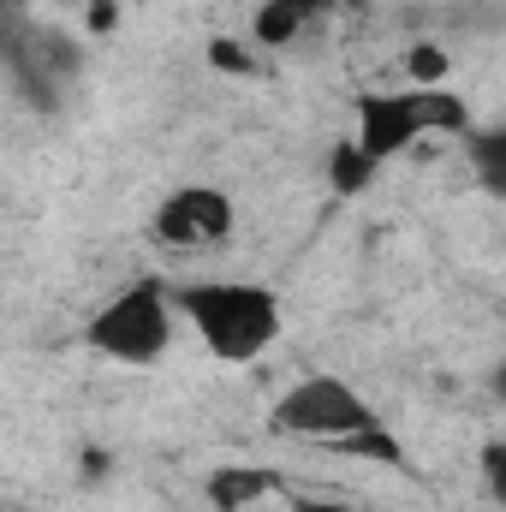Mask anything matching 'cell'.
<instances>
[{"instance_id": "cell-1", "label": "cell", "mask_w": 506, "mask_h": 512, "mask_svg": "<svg viewBox=\"0 0 506 512\" xmlns=\"http://www.w3.org/2000/svg\"><path fill=\"white\" fill-rule=\"evenodd\" d=\"M173 316L191 328V340L215 364H256L262 352L280 346L286 334V304L274 286L245 274H215V280H179L173 286Z\"/></svg>"}, {"instance_id": "cell-2", "label": "cell", "mask_w": 506, "mask_h": 512, "mask_svg": "<svg viewBox=\"0 0 506 512\" xmlns=\"http://www.w3.org/2000/svg\"><path fill=\"white\" fill-rule=\"evenodd\" d=\"M471 131V108L459 90L435 84V90H417V84H393V90H364L352 102V149L370 161V167H393L399 155H411L417 143L429 137H465Z\"/></svg>"}, {"instance_id": "cell-3", "label": "cell", "mask_w": 506, "mask_h": 512, "mask_svg": "<svg viewBox=\"0 0 506 512\" xmlns=\"http://www.w3.org/2000/svg\"><path fill=\"white\" fill-rule=\"evenodd\" d=\"M179 316H173V286L161 274L126 280L114 298H102L84 322V352H96L102 364H126V370H149L173 352Z\"/></svg>"}, {"instance_id": "cell-4", "label": "cell", "mask_w": 506, "mask_h": 512, "mask_svg": "<svg viewBox=\"0 0 506 512\" xmlns=\"http://www.w3.org/2000/svg\"><path fill=\"white\" fill-rule=\"evenodd\" d=\"M268 429H274V435H292V441H322V447L334 453L340 441L381 429V411L346 382V376L316 370V376H298V382L274 399Z\"/></svg>"}, {"instance_id": "cell-5", "label": "cell", "mask_w": 506, "mask_h": 512, "mask_svg": "<svg viewBox=\"0 0 506 512\" xmlns=\"http://www.w3.org/2000/svg\"><path fill=\"white\" fill-rule=\"evenodd\" d=\"M239 233V203L221 185H173L155 215H149V239L161 251H221Z\"/></svg>"}, {"instance_id": "cell-6", "label": "cell", "mask_w": 506, "mask_h": 512, "mask_svg": "<svg viewBox=\"0 0 506 512\" xmlns=\"http://www.w3.org/2000/svg\"><path fill=\"white\" fill-rule=\"evenodd\" d=\"M328 12H340V6H334V0H256L245 42H251L256 54H262V48L280 54V48H292L310 24H322Z\"/></svg>"}, {"instance_id": "cell-7", "label": "cell", "mask_w": 506, "mask_h": 512, "mask_svg": "<svg viewBox=\"0 0 506 512\" xmlns=\"http://www.w3.org/2000/svg\"><path fill=\"white\" fill-rule=\"evenodd\" d=\"M280 489H286V477L268 471V465H221V471L203 483V495H209L215 512H251L256 501H274Z\"/></svg>"}, {"instance_id": "cell-8", "label": "cell", "mask_w": 506, "mask_h": 512, "mask_svg": "<svg viewBox=\"0 0 506 512\" xmlns=\"http://www.w3.org/2000/svg\"><path fill=\"white\" fill-rule=\"evenodd\" d=\"M376 179H381V167H370V161L340 137V143H334V155H328V191H334V197H346V203H358Z\"/></svg>"}, {"instance_id": "cell-9", "label": "cell", "mask_w": 506, "mask_h": 512, "mask_svg": "<svg viewBox=\"0 0 506 512\" xmlns=\"http://www.w3.org/2000/svg\"><path fill=\"white\" fill-rule=\"evenodd\" d=\"M465 149H471V167H477V179L501 197L506 191V131L501 126H471L465 131Z\"/></svg>"}, {"instance_id": "cell-10", "label": "cell", "mask_w": 506, "mask_h": 512, "mask_svg": "<svg viewBox=\"0 0 506 512\" xmlns=\"http://www.w3.org/2000/svg\"><path fill=\"white\" fill-rule=\"evenodd\" d=\"M399 72H405V84L435 90V84H447L453 60H447V48H441V42H411V48L399 54Z\"/></svg>"}, {"instance_id": "cell-11", "label": "cell", "mask_w": 506, "mask_h": 512, "mask_svg": "<svg viewBox=\"0 0 506 512\" xmlns=\"http://www.w3.org/2000/svg\"><path fill=\"white\" fill-rule=\"evenodd\" d=\"M209 66L227 72V78H245V72H256V48L251 42H233V36H215L209 42Z\"/></svg>"}, {"instance_id": "cell-12", "label": "cell", "mask_w": 506, "mask_h": 512, "mask_svg": "<svg viewBox=\"0 0 506 512\" xmlns=\"http://www.w3.org/2000/svg\"><path fill=\"white\" fill-rule=\"evenodd\" d=\"M286 512H370V507H352V501H334V495H292Z\"/></svg>"}, {"instance_id": "cell-13", "label": "cell", "mask_w": 506, "mask_h": 512, "mask_svg": "<svg viewBox=\"0 0 506 512\" xmlns=\"http://www.w3.org/2000/svg\"><path fill=\"white\" fill-rule=\"evenodd\" d=\"M54 6H72V12H84V6H96V0H54Z\"/></svg>"}]
</instances>
